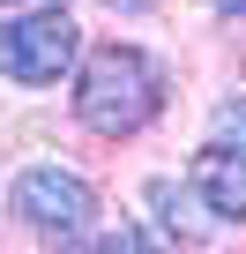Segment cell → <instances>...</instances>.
I'll return each instance as SVG.
<instances>
[{"mask_svg": "<svg viewBox=\"0 0 246 254\" xmlns=\"http://www.w3.org/2000/svg\"><path fill=\"white\" fill-rule=\"evenodd\" d=\"M112 8H127V15H142V8H149V0H112Z\"/></svg>", "mask_w": 246, "mask_h": 254, "instance_id": "ba28073f", "label": "cell"}, {"mask_svg": "<svg viewBox=\"0 0 246 254\" xmlns=\"http://www.w3.org/2000/svg\"><path fill=\"white\" fill-rule=\"evenodd\" d=\"M8 209H15L30 232H45V239H75V232L97 217V194H90V180L67 172V165H30V172H15Z\"/></svg>", "mask_w": 246, "mask_h": 254, "instance_id": "3957f363", "label": "cell"}, {"mask_svg": "<svg viewBox=\"0 0 246 254\" xmlns=\"http://www.w3.org/2000/svg\"><path fill=\"white\" fill-rule=\"evenodd\" d=\"M216 135L246 150V97H231V105H216Z\"/></svg>", "mask_w": 246, "mask_h": 254, "instance_id": "8992f818", "label": "cell"}, {"mask_svg": "<svg viewBox=\"0 0 246 254\" xmlns=\"http://www.w3.org/2000/svg\"><path fill=\"white\" fill-rule=\"evenodd\" d=\"M164 105V67L142 45H97L75 75V120L90 135H142Z\"/></svg>", "mask_w": 246, "mask_h": 254, "instance_id": "6da1fadb", "label": "cell"}, {"mask_svg": "<svg viewBox=\"0 0 246 254\" xmlns=\"http://www.w3.org/2000/svg\"><path fill=\"white\" fill-rule=\"evenodd\" d=\"M75 53H82V30L60 8H38V15H8V23H0V75H8V82L45 90V82H60L75 67Z\"/></svg>", "mask_w": 246, "mask_h": 254, "instance_id": "7a4b0ae2", "label": "cell"}, {"mask_svg": "<svg viewBox=\"0 0 246 254\" xmlns=\"http://www.w3.org/2000/svg\"><path fill=\"white\" fill-rule=\"evenodd\" d=\"M194 194H201V209L216 217V224H239L246 217V150L239 142H201L194 150Z\"/></svg>", "mask_w": 246, "mask_h": 254, "instance_id": "277c9868", "label": "cell"}, {"mask_svg": "<svg viewBox=\"0 0 246 254\" xmlns=\"http://www.w3.org/2000/svg\"><path fill=\"white\" fill-rule=\"evenodd\" d=\"M149 202L164 209V224H172L179 239H194V232H209V224H216V217L201 209V194H179L172 180H149Z\"/></svg>", "mask_w": 246, "mask_h": 254, "instance_id": "5b68a950", "label": "cell"}, {"mask_svg": "<svg viewBox=\"0 0 246 254\" xmlns=\"http://www.w3.org/2000/svg\"><path fill=\"white\" fill-rule=\"evenodd\" d=\"M216 8H224V15H246V0H216Z\"/></svg>", "mask_w": 246, "mask_h": 254, "instance_id": "9c48e42d", "label": "cell"}, {"mask_svg": "<svg viewBox=\"0 0 246 254\" xmlns=\"http://www.w3.org/2000/svg\"><path fill=\"white\" fill-rule=\"evenodd\" d=\"M90 254H157V247H149L142 232H104V239H97Z\"/></svg>", "mask_w": 246, "mask_h": 254, "instance_id": "52a82bcc", "label": "cell"}]
</instances>
